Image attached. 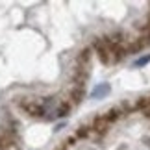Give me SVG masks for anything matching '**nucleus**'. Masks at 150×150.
I'll return each instance as SVG.
<instances>
[{"label": "nucleus", "instance_id": "5", "mask_svg": "<svg viewBox=\"0 0 150 150\" xmlns=\"http://www.w3.org/2000/svg\"><path fill=\"white\" fill-rule=\"evenodd\" d=\"M145 30H146V33H150V17H148V24H146Z\"/></svg>", "mask_w": 150, "mask_h": 150}, {"label": "nucleus", "instance_id": "1", "mask_svg": "<svg viewBox=\"0 0 150 150\" xmlns=\"http://www.w3.org/2000/svg\"><path fill=\"white\" fill-rule=\"evenodd\" d=\"M39 106H41V117L45 119H59L63 115L69 113V102H65L59 96H47V98L39 100Z\"/></svg>", "mask_w": 150, "mask_h": 150}, {"label": "nucleus", "instance_id": "2", "mask_svg": "<svg viewBox=\"0 0 150 150\" xmlns=\"http://www.w3.org/2000/svg\"><path fill=\"white\" fill-rule=\"evenodd\" d=\"M108 93H109V85H108V83H100V85H96V87L93 89L91 98H104Z\"/></svg>", "mask_w": 150, "mask_h": 150}, {"label": "nucleus", "instance_id": "3", "mask_svg": "<svg viewBox=\"0 0 150 150\" xmlns=\"http://www.w3.org/2000/svg\"><path fill=\"white\" fill-rule=\"evenodd\" d=\"M137 108L143 109V113H146L150 117V96H145V98H141L139 102H137Z\"/></svg>", "mask_w": 150, "mask_h": 150}, {"label": "nucleus", "instance_id": "4", "mask_svg": "<svg viewBox=\"0 0 150 150\" xmlns=\"http://www.w3.org/2000/svg\"><path fill=\"white\" fill-rule=\"evenodd\" d=\"M148 61H150V56L141 57V59H137V61H135V67H141V65H145V63H148Z\"/></svg>", "mask_w": 150, "mask_h": 150}]
</instances>
